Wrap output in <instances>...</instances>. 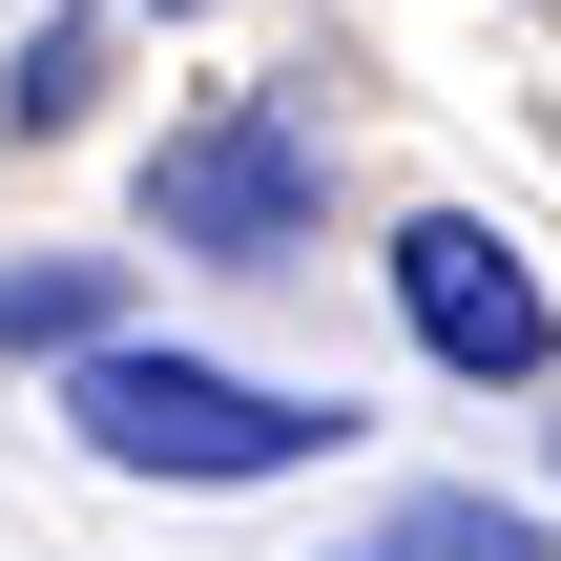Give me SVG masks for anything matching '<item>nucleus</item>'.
Wrapping results in <instances>:
<instances>
[{"mask_svg": "<svg viewBox=\"0 0 561 561\" xmlns=\"http://www.w3.org/2000/svg\"><path fill=\"white\" fill-rule=\"evenodd\" d=\"M62 437L104 479H312L354 458V396H291V375H229V354H83L62 375Z\"/></svg>", "mask_w": 561, "mask_h": 561, "instance_id": "nucleus-1", "label": "nucleus"}, {"mask_svg": "<svg viewBox=\"0 0 561 561\" xmlns=\"http://www.w3.org/2000/svg\"><path fill=\"white\" fill-rule=\"evenodd\" d=\"M146 21H208V0H146Z\"/></svg>", "mask_w": 561, "mask_h": 561, "instance_id": "nucleus-7", "label": "nucleus"}, {"mask_svg": "<svg viewBox=\"0 0 561 561\" xmlns=\"http://www.w3.org/2000/svg\"><path fill=\"white\" fill-rule=\"evenodd\" d=\"M312 229H333V167H312V125L271 83H229V104H187L146 146V250L167 271H312Z\"/></svg>", "mask_w": 561, "mask_h": 561, "instance_id": "nucleus-2", "label": "nucleus"}, {"mask_svg": "<svg viewBox=\"0 0 561 561\" xmlns=\"http://www.w3.org/2000/svg\"><path fill=\"white\" fill-rule=\"evenodd\" d=\"M83 83H104V21H42V42H21V83H0V125H21V146H62V125H83Z\"/></svg>", "mask_w": 561, "mask_h": 561, "instance_id": "nucleus-6", "label": "nucleus"}, {"mask_svg": "<svg viewBox=\"0 0 561 561\" xmlns=\"http://www.w3.org/2000/svg\"><path fill=\"white\" fill-rule=\"evenodd\" d=\"M375 271H396V333H416L437 375H479V396H520V375L561 354V291L500 250V229H479V208H416Z\"/></svg>", "mask_w": 561, "mask_h": 561, "instance_id": "nucleus-3", "label": "nucleus"}, {"mask_svg": "<svg viewBox=\"0 0 561 561\" xmlns=\"http://www.w3.org/2000/svg\"><path fill=\"white\" fill-rule=\"evenodd\" d=\"M0 354H42V375L125 354V271H104V250H62V271H0Z\"/></svg>", "mask_w": 561, "mask_h": 561, "instance_id": "nucleus-4", "label": "nucleus"}, {"mask_svg": "<svg viewBox=\"0 0 561 561\" xmlns=\"http://www.w3.org/2000/svg\"><path fill=\"white\" fill-rule=\"evenodd\" d=\"M333 561H541V520H520V500H479V479H437V500H396L375 541H333Z\"/></svg>", "mask_w": 561, "mask_h": 561, "instance_id": "nucleus-5", "label": "nucleus"}]
</instances>
